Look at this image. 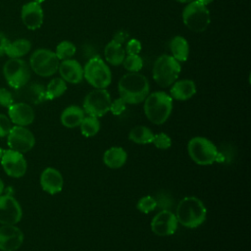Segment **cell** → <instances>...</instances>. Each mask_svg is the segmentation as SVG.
<instances>
[{
  "label": "cell",
  "mask_w": 251,
  "mask_h": 251,
  "mask_svg": "<svg viewBox=\"0 0 251 251\" xmlns=\"http://www.w3.org/2000/svg\"><path fill=\"white\" fill-rule=\"evenodd\" d=\"M75 52H76L75 45L73 42L68 40L61 41L56 46V50H55V54L60 61L72 59V57L75 54Z\"/></svg>",
  "instance_id": "obj_30"
},
{
  "label": "cell",
  "mask_w": 251,
  "mask_h": 251,
  "mask_svg": "<svg viewBox=\"0 0 251 251\" xmlns=\"http://www.w3.org/2000/svg\"><path fill=\"white\" fill-rule=\"evenodd\" d=\"M180 71V63L171 55L165 54L159 56L154 62L152 68V75L155 82L159 86L166 88L177 80Z\"/></svg>",
  "instance_id": "obj_4"
},
{
  "label": "cell",
  "mask_w": 251,
  "mask_h": 251,
  "mask_svg": "<svg viewBox=\"0 0 251 251\" xmlns=\"http://www.w3.org/2000/svg\"><path fill=\"white\" fill-rule=\"evenodd\" d=\"M8 117L15 126H26L33 123L35 114L29 104L25 102H14L8 108Z\"/></svg>",
  "instance_id": "obj_16"
},
{
  "label": "cell",
  "mask_w": 251,
  "mask_h": 251,
  "mask_svg": "<svg viewBox=\"0 0 251 251\" xmlns=\"http://www.w3.org/2000/svg\"><path fill=\"white\" fill-rule=\"evenodd\" d=\"M3 75L7 83L18 89L29 81L30 67L21 58H10L3 66Z\"/></svg>",
  "instance_id": "obj_9"
},
{
  "label": "cell",
  "mask_w": 251,
  "mask_h": 251,
  "mask_svg": "<svg viewBox=\"0 0 251 251\" xmlns=\"http://www.w3.org/2000/svg\"><path fill=\"white\" fill-rule=\"evenodd\" d=\"M4 189H5V184H4L3 179L0 177V195H2V194H3Z\"/></svg>",
  "instance_id": "obj_41"
},
{
  "label": "cell",
  "mask_w": 251,
  "mask_h": 251,
  "mask_svg": "<svg viewBox=\"0 0 251 251\" xmlns=\"http://www.w3.org/2000/svg\"><path fill=\"white\" fill-rule=\"evenodd\" d=\"M176 2H179V3H184V4H188L194 0H176Z\"/></svg>",
  "instance_id": "obj_43"
},
{
  "label": "cell",
  "mask_w": 251,
  "mask_h": 251,
  "mask_svg": "<svg viewBox=\"0 0 251 251\" xmlns=\"http://www.w3.org/2000/svg\"><path fill=\"white\" fill-rule=\"evenodd\" d=\"M122 65H124V68L128 71V73H137L143 67V60L139 54L126 55Z\"/></svg>",
  "instance_id": "obj_31"
},
{
  "label": "cell",
  "mask_w": 251,
  "mask_h": 251,
  "mask_svg": "<svg viewBox=\"0 0 251 251\" xmlns=\"http://www.w3.org/2000/svg\"><path fill=\"white\" fill-rule=\"evenodd\" d=\"M181 17L184 25L196 33L205 31L211 23V16L207 6L197 0L186 4L182 10Z\"/></svg>",
  "instance_id": "obj_5"
},
{
  "label": "cell",
  "mask_w": 251,
  "mask_h": 251,
  "mask_svg": "<svg viewBox=\"0 0 251 251\" xmlns=\"http://www.w3.org/2000/svg\"><path fill=\"white\" fill-rule=\"evenodd\" d=\"M156 201V209L159 210H171L174 206V198L166 191H160L154 196Z\"/></svg>",
  "instance_id": "obj_32"
},
{
  "label": "cell",
  "mask_w": 251,
  "mask_h": 251,
  "mask_svg": "<svg viewBox=\"0 0 251 251\" xmlns=\"http://www.w3.org/2000/svg\"><path fill=\"white\" fill-rule=\"evenodd\" d=\"M170 50L172 57L177 62H185L189 56V44L187 40L180 35L174 36L170 41Z\"/></svg>",
  "instance_id": "obj_25"
},
{
  "label": "cell",
  "mask_w": 251,
  "mask_h": 251,
  "mask_svg": "<svg viewBox=\"0 0 251 251\" xmlns=\"http://www.w3.org/2000/svg\"><path fill=\"white\" fill-rule=\"evenodd\" d=\"M31 49V42L25 38H19L10 41L6 47L5 54L9 58H22Z\"/></svg>",
  "instance_id": "obj_26"
},
{
  "label": "cell",
  "mask_w": 251,
  "mask_h": 251,
  "mask_svg": "<svg viewBox=\"0 0 251 251\" xmlns=\"http://www.w3.org/2000/svg\"><path fill=\"white\" fill-rule=\"evenodd\" d=\"M23 217V210L18 200L11 194L0 195V224L16 225Z\"/></svg>",
  "instance_id": "obj_13"
},
{
  "label": "cell",
  "mask_w": 251,
  "mask_h": 251,
  "mask_svg": "<svg viewBox=\"0 0 251 251\" xmlns=\"http://www.w3.org/2000/svg\"><path fill=\"white\" fill-rule=\"evenodd\" d=\"M152 143L154 144L155 147H157L159 149H162V150H166V149L171 147L172 139L167 133L160 132V133L154 134Z\"/></svg>",
  "instance_id": "obj_34"
},
{
  "label": "cell",
  "mask_w": 251,
  "mask_h": 251,
  "mask_svg": "<svg viewBox=\"0 0 251 251\" xmlns=\"http://www.w3.org/2000/svg\"><path fill=\"white\" fill-rule=\"evenodd\" d=\"M154 133L145 126H137L130 129L128 138L136 144H149L152 143Z\"/></svg>",
  "instance_id": "obj_27"
},
{
  "label": "cell",
  "mask_w": 251,
  "mask_h": 251,
  "mask_svg": "<svg viewBox=\"0 0 251 251\" xmlns=\"http://www.w3.org/2000/svg\"><path fill=\"white\" fill-rule=\"evenodd\" d=\"M24 233L16 225H2L0 226V250L16 251L24 243Z\"/></svg>",
  "instance_id": "obj_15"
},
{
  "label": "cell",
  "mask_w": 251,
  "mask_h": 251,
  "mask_svg": "<svg viewBox=\"0 0 251 251\" xmlns=\"http://www.w3.org/2000/svg\"><path fill=\"white\" fill-rule=\"evenodd\" d=\"M196 84L191 79L176 80L170 89V96L178 101H185L196 94Z\"/></svg>",
  "instance_id": "obj_21"
},
{
  "label": "cell",
  "mask_w": 251,
  "mask_h": 251,
  "mask_svg": "<svg viewBox=\"0 0 251 251\" xmlns=\"http://www.w3.org/2000/svg\"><path fill=\"white\" fill-rule=\"evenodd\" d=\"M15 102L13 93L5 87H0V106L9 108Z\"/></svg>",
  "instance_id": "obj_35"
},
{
  "label": "cell",
  "mask_w": 251,
  "mask_h": 251,
  "mask_svg": "<svg viewBox=\"0 0 251 251\" xmlns=\"http://www.w3.org/2000/svg\"><path fill=\"white\" fill-rule=\"evenodd\" d=\"M60 60L55 52L46 48L36 49L29 58V67L39 76L53 75L59 68Z\"/></svg>",
  "instance_id": "obj_8"
},
{
  "label": "cell",
  "mask_w": 251,
  "mask_h": 251,
  "mask_svg": "<svg viewBox=\"0 0 251 251\" xmlns=\"http://www.w3.org/2000/svg\"><path fill=\"white\" fill-rule=\"evenodd\" d=\"M21 18L25 26L30 30L39 28L44 20L43 10L37 2L30 1L23 5L21 10Z\"/></svg>",
  "instance_id": "obj_17"
},
{
  "label": "cell",
  "mask_w": 251,
  "mask_h": 251,
  "mask_svg": "<svg viewBox=\"0 0 251 251\" xmlns=\"http://www.w3.org/2000/svg\"><path fill=\"white\" fill-rule=\"evenodd\" d=\"M58 71L66 82L76 84L83 79V67L76 60L68 59L61 61Z\"/></svg>",
  "instance_id": "obj_20"
},
{
  "label": "cell",
  "mask_w": 251,
  "mask_h": 251,
  "mask_svg": "<svg viewBox=\"0 0 251 251\" xmlns=\"http://www.w3.org/2000/svg\"><path fill=\"white\" fill-rule=\"evenodd\" d=\"M81 134L85 137H92L98 133L100 129V122L98 118L92 116H86L83 118L79 125Z\"/></svg>",
  "instance_id": "obj_29"
},
{
  "label": "cell",
  "mask_w": 251,
  "mask_h": 251,
  "mask_svg": "<svg viewBox=\"0 0 251 251\" xmlns=\"http://www.w3.org/2000/svg\"><path fill=\"white\" fill-rule=\"evenodd\" d=\"M187 152L191 160L201 166L212 165L219 157L216 145L203 136L192 137L187 143Z\"/></svg>",
  "instance_id": "obj_6"
},
{
  "label": "cell",
  "mask_w": 251,
  "mask_h": 251,
  "mask_svg": "<svg viewBox=\"0 0 251 251\" xmlns=\"http://www.w3.org/2000/svg\"><path fill=\"white\" fill-rule=\"evenodd\" d=\"M141 49H142L141 42L136 38H131L126 42L125 51L126 55H131V54H139Z\"/></svg>",
  "instance_id": "obj_36"
},
{
  "label": "cell",
  "mask_w": 251,
  "mask_h": 251,
  "mask_svg": "<svg viewBox=\"0 0 251 251\" xmlns=\"http://www.w3.org/2000/svg\"><path fill=\"white\" fill-rule=\"evenodd\" d=\"M126 110V102L122 98H118L111 102L110 111L113 115H121Z\"/></svg>",
  "instance_id": "obj_38"
},
{
  "label": "cell",
  "mask_w": 251,
  "mask_h": 251,
  "mask_svg": "<svg viewBox=\"0 0 251 251\" xmlns=\"http://www.w3.org/2000/svg\"><path fill=\"white\" fill-rule=\"evenodd\" d=\"M178 222L171 210H160L151 221L153 233L159 236H169L176 232Z\"/></svg>",
  "instance_id": "obj_14"
},
{
  "label": "cell",
  "mask_w": 251,
  "mask_h": 251,
  "mask_svg": "<svg viewBox=\"0 0 251 251\" xmlns=\"http://www.w3.org/2000/svg\"><path fill=\"white\" fill-rule=\"evenodd\" d=\"M83 78L94 88H107L112 81V73L107 63L95 56L83 67Z\"/></svg>",
  "instance_id": "obj_7"
},
{
  "label": "cell",
  "mask_w": 251,
  "mask_h": 251,
  "mask_svg": "<svg viewBox=\"0 0 251 251\" xmlns=\"http://www.w3.org/2000/svg\"><path fill=\"white\" fill-rule=\"evenodd\" d=\"M104 56L108 64L112 66H120L125 60L126 51L123 44L112 39L104 48Z\"/></svg>",
  "instance_id": "obj_24"
},
{
  "label": "cell",
  "mask_w": 251,
  "mask_h": 251,
  "mask_svg": "<svg viewBox=\"0 0 251 251\" xmlns=\"http://www.w3.org/2000/svg\"><path fill=\"white\" fill-rule=\"evenodd\" d=\"M175 215L178 224L188 228H195L205 222L207 210L199 198L186 196L177 203Z\"/></svg>",
  "instance_id": "obj_2"
},
{
  "label": "cell",
  "mask_w": 251,
  "mask_h": 251,
  "mask_svg": "<svg viewBox=\"0 0 251 251\" xmlns=\"http://www.w3.org/2000/svg\"><path fill=\"white\" fill-rule=\"evenodd\" d=\"M111 96L106 88H95L84 97L82 109L92 117H102L110 111Z\"/></svg>",
  "instance_id": "obj_10"
},
{
  "label": "cell",
  "mask_w": 251,
  "mask_h": 251,
  "mask_svg": "<svg viewBox=\"0 0 251 251\" xmlns=\"http://www.w3.org/2000/svg\"><path fill=\"white\" fill-rule=\"evenodd\" d=\"M136 208L138 211L144 214H149L152 211L156 210V201L154 196L146 195L140 198L136 204Z\"/></svg>",
  "instance_id": "obj_33"
},
{
  "label": "cell",
  "mask_w": 251,
  "mask_h": 251,
  "mask_svg": "<svg viewBox=\"0 0 251 251\" xmlns=\"http://www.w3.org/2000/svg\"><path fill=\"white\" fill-rule=\"evenodd\" d=\"M127 159V154L124 148L114 146L107 149L103 155L104 164L110 169L122 168Z\"/></svg>",
  "instance_id": "obj_23"
},
{
  "label": "cell",
  "mask_w": 251,
  "mask_h": 251,
  "mask_svg": "<svg viewBox=\"0 0 251 251\" xmlns=\"http://www.w3.org/2000/svg\"><path fill=\"white\" fill-rule=\"evenodd\" d=\"M0 163L4 172L11 177H22L27 170V163L24 154L12 149L3 150Z\"/></svg>",
  "instance_id": "obj_12"
},
{
  "label": "cell",
  "mask_w": 251,
  "mask_h": 251,
  "mask_svg": "<svg viewBox=\"0 0 251 251\" xmlns=\"http://www.w3.org/2000/svg\"><path fill=\"white\" fill-rule=\"evenodd\" d=\"M2 154H3V149L0 147V161H1V158H2Z\"/></svg>",
  "instance_id": "obj_45"
},
{
  "label": "cell",
  "mask_w": 251,
  "mask_h": 251,
  "mask_svg": "<svg viewBox=\"0 0 251 251\" xmlns=\"http://www.w3.org/2000/svg\"><path fill=\"white\" fill-rule=\"evenodd\" d=\"M118 90L120 98L126 104H139L148 96L150 85L147 77L142 74L127 73L120 78Z\"/></svg>",
  "instance_id": "obj_1"
},
{
  "label": "cell",
  "mask_w": 251,
  "mask_h": 251,
  "mask_svg": "<svg viewBox=\"0 0 251 251\" xmlns=\"http://www.w3.org/2000/svg\"><path fill=\"white\" fill-rule=\"evenodd\" d=\"M127 37V34L125 32V31H117L116 34L114 35V38L113 40L123 44L125 41H126V38Z\"/></svg>",
  "instance_id": "obj_40"
},
{
  "label": "cell",
  "mask_w": 251,
  "mask_h": 251,
  "mask_svg": "<svg viewBox=\"0 0 251 251\" xmlns=\"http://www.w3.org/2000/svg\"><path fill=\"white\" fill-rule=\"evenodd\" d=\"M199 3H201V4H203V5H205V6H207V5H209V4H211L214 0H197Z\"/></svg>",
  "instance_id": "obj_42"
},
{
  "label": "cell",
  "mask_w": 251,
  "mask_h": 251,
  "mask_svg": "<svg viewBox=\"0 0 251 251\" xmlns=\"http://www.w3.org/2000/svg\"><path fill=\"white\" fill-rule=\"evenodd\" d=\"M84 111L80 107L76 105H71L64 109L61 114L60 120L61 124L69 128H74L79 126L80 123L82 122L84 116Z\"/></svg>",
  "instance_id": "obj_22"
},
{
  "label": "cell",
  "mask_w": 251,
  "mask_h": 251,
  "mask_svg": "<svg viewBox=\"0 0 251 251\" xmlns=\"http://www.w3.org/2000/svg\"><path fill=\"white\" fill-rule=\"evenodd\" d=\"M7 145L9 149L24 154L33 148L35 145V137L25 126H14L7 135Z\"/></svg>",
  "instance_id": "obj_11"
},
{
  "label": "cell",
  "mask_w": 251,
  "mask_h": 251,
  "mask_svg": "<svg viewBox=\"0 0 251 251\" xmlns=\"http://www.w3.org/2000/svg\"><path fill=\"white\" fill-rule=\"evenodd\" d=\"M144 114L154 125H163L173 111V98L164 91H156L144 100Z\"/></svg>",
  "instance_id": "obj_3"
},
{
  "label": "cell",
  "mask_w": 251,
  "mask_h": 251,
  "mask_svg": "<svg viewBox=\"0 0 251 251\" xmlns=\"http://www.w3.org/2000/svg\"><path fill=\"white\" fill-rule=\"evenodd\" d=\"M16 97L20 98L21 102H25L27 104H39L46 100L45 97V87L36 82L26 83L24 86L15 89Z\"/></svg>",
  "instance_id": "obj_19"
},
{
  "label": "cell",
  "mask_w": 251,
  "mask_h": 251,
  "mask_svg": "<svg viewBox=\"0 0 251 251\" xmlns=\"http://www.w3.org/2000/svg\"><path fill=\"white\" fill-rule=\"evenodd\" d=\"M39 181L41 188L51 195L61 192L64 186V179L62 174L57 169L52 167H48L43 170L40 175Z\"/></svg>",
  "instance_id": "obj_18"
},
{
  "label": "cell",
  "mask_w": 251,
  "mask_h": 251,
  "mask_svg": "<svg viewBox=\"0 0 251 251\" xmlns=\"http://www.w3.org/2000/svg\"><path fill=\"white\" fill-rule=\"evenodd\" d=\"M12 128V122L8 116L0 114V137H7Z\"/></svg>",
  "instance_id": "obj_37"
},
{
  "label": "cell",
  "mask_w": 251,
  "mask_h": 251,
  "mask_svg": "<svg viewBox=\"0 0 251 251\" xmlns=\"http://www.w3.org/2000/svg\"><path fill=\"white\" fill-rule=\"evenodd\" d=\"M9 42L10 40L4 35V33L0 31V57H2L5 54L6 47L9 44Z\"/></svg>",
  "instance_id": "obj_39"
},
{
  "label": "cell",
  "mask_w": 251,
  "mask_h": 251,
  "mask_svg": "<svg viewBox=\"0 0 251 251\" xmlns=\"http://www.w3.org/2000/svg\"><path fill=\"white\" fill-rule=\"evenodd\" d=\"M33 1H34V2H37V3H39V4H41V3L44 2L45 0H33Z\"/></svg>",
  "instance_id": "obj_44"
},
{
  "label": "cell",
  "mask_w": 251,
  "mask_h": 251,
  "mask_svg": "<svg viewBox=\"0 0 251 251\" xmlns=\"http://www.w3.org/2000/svg\"><path fill=\"white\" fill-rule=\"evenodd\" d=\"M67 90V82L62 77L52 78L45 87L46 100H53L62 96Z\"/></svg>",
  "instance_id": "obj_28"
}]
</instances>
